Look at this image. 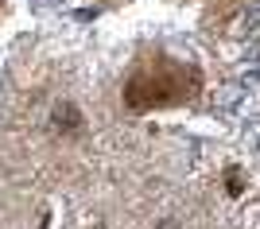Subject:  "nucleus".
Listing matches in <instances>:
<instances>
[{"label":"nucleus","instance_id":"obj_1","mask_svg":"<svg viewBox=\"0 0 260 229\" xmlns=\"http://www.w3.org/2000/svg\"><path fill=\"white\" fill-rule=\"evenodd\" d=\"M241 97H245L241 89H221V93H217V109L233 113V109H237V101H241Z\"/></svg>","mask_w":260,"mask_h":229},{"label":"nucleus","instance_id":"obj_2","mask_svg":"<svg viewBox=\"0 0 260 229\" xmlns=\"http://www.w3.org/2000/svg\"><path fill=\"white\" fill-rule=\"evenodd\" d=\"M245 74H249L252 82H256V78H260V47H252V55L245 58Z\"/></svg>","mask_w":260,"mask_h":229},{"label":"nucleus","instance_id":"obj_3","mask_svg":"<svg viewBox=\"0 0 260 229\" xmlns=\"http://www.w3.org/2000/svg\"><path fill=\"white\" fill-rule=\"evenodd\" d=\"M241 27H245V31H256V27H260V8H252V16H245Z\"/></svg>","mask_w":260,"mask_h":229},{"label":"nucleus","instance_id":"obj_4","mask_svg":"<svg viewBox=\"0 0 260 229\" xmlns=\"http://www.w3.org/2000/svg\"><path fill=\"white\" fill-rule=\"evenodd\" d=\"M74 20H82V23L98 20V8H74Z\"/></svg>","mask_w":260,"mask_h":229},{"label":"nucleus","instance_id":"obj_5","mask_svg":"<svg viewBox=\"0 0 260 229\" xmlns=\"http://www.w3.org/2000/svg\"><path fill=\"white\" fill-rule=\"evenodd\" d=\"M31 8H54V4H62V0H27Z\"/></svg>","mask_w":260,"mask_h":229},{"label":"nucleus","instance_id":"obj_6","mask_svg":"<svg viewBox=\"0 0 260 229\" xmlns=\"http://www.w3.org/2000/svg\"><path fill=\"white\" fill-rule=\"evenodd\" d=\"M252 148H256V155H260V136H256V140H252Z\"/></svg>","mask_w":260,"mask_h":229}]
</instances>
